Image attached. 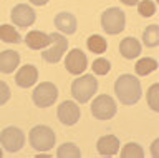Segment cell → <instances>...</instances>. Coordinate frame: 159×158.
I'll return each instance as SVG.
<instances>
[{"label":"cell","instance_id":"cell-1","mask_svg":"<svg viewBox=\"0 0 159 158\" xmlns=\"http://www.w3.org/2000/svg\"><path fill=\"white\" fill-rule=\"evenodd\" d=\"M114 93H116L119 103L134 105V103L141 100V95H143L141 83H139L136 77L129 75V73H123L114 82Z\"/></svg>","mask_w":159,"mask_h":158},{"label":"cell","instance_id":"cell-2","mask_svg":"<svg viewBox=\"0 0 159 158\" xmlns=\"http://www.w3.org/2000/svg\"><path fill=\"white\" fill-rule=\"evenodd\" d=\"M98 92V80L93 77V73L78 77L71 83V95L78 103H86L91 100V97Z\"/></svg>","mask_w":159,"mask_h":158},{"label":"cell","instance_id":"cell-3","mask_svg":"<svg viewBox=\"0 0 159 158\" xmlns=\"http://www.w3.org/2000/svg\"><path fill=\"white\" fill-rule=\"evenodd\" d=\"M55 141H57V135L47 125H37L30 130V145L38 153L52 150Z\"/></svg>","mask_w":159,"mask_h":158},{"label":"cell","instance_id":"cell-4","mask_svg":"<svg viewBox=\"0 0 159 158\" xmlns=\"http://www.w3.org/2000/svg\"><path fill=\"white\" fill-rule=\"evenodd\" d=\"M126 25V15L121 8L118 7H109L103 12L101 15V27L103 30L109 35H118L124 30Z\"/></svg>","mask_w":159,"mask_h":158},{"label":"cell","instance_id":"cell-5","mask_svg":"<svg viewBox=\"0 0 159 158\" xmlns=\"http://www.w3.org/2000/svg\"><path fill=\"white\" fill-rule=\"evenodd\" d=\"M116 102L109 95H98L91 103V115L96 120H111L116 115Z\"/></svg>","mask_w":159,"mask_h":158},{"label":"cell","instance_id":"cell-6","mask_svg":"<svg viewBox=\"0 0 159 158\" xmlns=\"http://www.w3.org/2000/svg\"><path fill=\"white\" fill-rule=\"evenodd\" d=\"M33 103L40 108H48L52 107L58 98V88L52 82H43L33 90L32 93Z\"/></svg>","mask_w":159,"mask_h":158},{"label":"cell","instance_id":"cell-7","mask_svg":"<svg viewBox=\"0 0 159 158\" xmlns=\"http://www.w3.org/2000/svg\"><path fill=\"white\" fill-rule=\"evenodd\" d=\"M0 145L8 153H17L25 145V133L17 127H7L0 133Z\"/></svg>","mask_w":159,"mask_h":158},{"label":"cell","instance_id":"cell-8","mask_svg":"<svg viewBox=\"0 0 159 158\" xmlns=\"http://www.w3.org/2000/svg\"><path fill=\"white\" fill-rule=\"evenodd\" d=\"M50 38H52V48H48V50H45L42 53L43 60L48 62V63H58L61 60L63 53L66 52L68 48V40L65 38L61 33H50Z\"/></svg>","mask_w":159,"mask_h":158},{"label":"cell","instance_id":"cell-9","mask_svg":"<svg viewBox=\"0 0 159 158\" xmlns=\"http://www.w3.org/2000/svg\"><path fill=\"white\" fill-rule=\"evenodd\" d=\"M10 18H12L13 25L27 28V27H30V25H33V23H35L37 15H35V10L32 7L25 5V3H18V5H15L12 8V12H10Z\"/></svg>","mask_w":159,"mask_h":158},{"label":"cell","instance_id":"cell-10","mask_svg":"<svg viewBox=\"0 0 159 158\" xmlns=\"http://www.w3.org/2000/svg\"><path fill=\"white\" fill-rule=\"evenodd\" d=\"M57 115H58V120L61 122L63 125L71 127V125H75V123L80 120V117H81V110H80V107L75 102L65 100L63 103H60Z\"/></svg>","mask_w":159,"mask_h":158},{"label":"cell","instance_id":"cell-11","mask_svg":"<svg viewBox=\"0 0 159 158\" xmlns=\"http://www.w3.org/2000/svg\"><path fill=\"white\" fill-rule=\"evenodd\" d=\"M65 67H66L68 73H71V75H80V73H83L84 70H86L88 58L80 48H73V50L66 55Z\"/></svg>","mask_w":159,"mask_h":158},{"label":"cell","instance_id":"cell-12","mask_svg":"<svg viewBox=\"0 0 159 158\" xmlns=\"http://www.w3.org/2000/svg\"><path fill=\"white\" fill-rule=\"evenodd\" d=\"M37 80H38V70L35 65H23L15 75V82L22 88H28L35 85Z\"/></svg>","mask_w":159,"mask_h":158},{"label":"cell","instance_id":"cell-13","mask_svg":"<svg viewBox=\"0 0 159 158\" xmlns=\"http://www.w3.org/2000/svg\"><path fill=\"white\" fill-rule=\"evenodd\" d=\"M96 150L101 156H113L119 151V138L114 135H104L96 141Z\"/></svg>","mask_w":159,"mask_h":158},{"label":"cell","instance_id":"cell-14","mask_svg":"<svg viewBox=\"0 0 159 158\" xmlns=\"http://www.w3.org/2000/svg\"><path fill=\"white\" fill-rule=\"evenodd\" d=\"M55 27L58 28L61 33L66 35H73L76 32V17L70 12H60L55 17Z\"/></svg>","mask_w":159,"mask_h":158},{"label":"cell","instance_id":"cell-15","mask_svg":"<svg viewBox=\"0 0 159 158\" xmlns=\"http://www.w3.org/2000/svg\"><path fill=\"white\" fill-rule=\"evenodd\" d=\"M20 63V55L15 50H3L0 53V72L2 73H13V70Z\"/></svg>","mask_w":159,"mask_h":158},{"label":"cell","instance_id":"cell-16","mask_svg":"<svg viewBox=\"0 0 159 158\" xmlns=\"http://www.w3.org/2000/svg\"><path fill=\"white\" fill-rule=\"evenodd\" d=\"M25 43H27V47L33 48V50H40V48H45L47 45H50V43H52V38H50V35L45 32L32 30V32L27 33V37H25Z\"/></svg>","mask_w":159,"mask_h":158},{"label":"cell","instance_id":"cell-17","mask_svg":"<svg viewBox=\"0 0 159 158\" xmlns=\"http://www.w3.org/2000/svg\"><path fill=\"white\" fill-rule=\"evenodd\" d=\"M119 52H121V55L124 58L133 60V58L139 57V53H141V43H139V40H136L134 37H126L121 43H119Z\"/></svg>","mask_w":159,"mask_h":158},{"label":"cell","instance_id":"cell-18","mask_svg":"<svg viewBox=\"0 0 159 158\" xmlns=\"http://www.w3.org/2000/svg\"><path fill=\"white\" fill-rule=\"evenodd\" d=\"M0 40H3L7 43H20L22 42V37H20V33L15 30L13 25L3 23V25H0Z\"/></svg>","mask_w":159,"mask_h":158},{"label":"cell","instance_id":"cell-19","mask_svg":"<svg viewBox=\"0 0 159 158\" xmlns=\"http://www.w3.org/2000/svg\"><path fill=\"white\" fill-rule=\"evenodd\" d=\"M86 47H88V50L93 52V53H104L108 48V42H106V38L101 37V35H91L86 40Z\"/></svg>","mask_w":159,"mask_h":158},{"label":"cell","instance_id":"cell-20","mask_svg":"<svg viewBox=\"0 0 159 158\" xmlns=\"http://www.w3.org/2000/svg\"><path fill=\"white\" fill-rule=\"evenodd\" d=\"M156 68H157V62L154 60V58L146 57V58H141V60H138L136 67H134V70H136L138 75L146 77V75H149L151 72L156 70Z\"/></svg>","mask_w":159,"mask_h":158},{"label":"cell","instance_id":"cell-21","mask_svg":"<svg viewBox=\"0 0 159 158\" xmlns=\"http://www.w3.org/2000/svg\"><path fill=\"white\" fill-rule=\"evenodd\" d=\"M143 42L146 47H157L159 45V27L157 25H149L143 32Z\"/></svg>","mask_w":159,"mask_h":158},{"label":"cell","instance_id":"cell-22","mask_svg":"<svg viewBox=\"0 0 159 158\" xmlns=\"http://www.w3.org/2000/svg\"><path fill=\"white\" fill-rule=\"evenodd\" d=\"M57 156L58 158H80L81 156V151H80V148L75 145V143L66 141V143H63L61 146H58Z\"/></svg>","mask_w":159,"mask_h":158},{"label":"cell","instance_id":"cell-23","mask_svg":"<svg viewBox=\"0 0 159 158\" xmlns=\"http://www.w3.org/2000/svg\"><path fill=\"white\" fill-rule=\"evenodd\" d=\"M121 156L123 158H143L144 150H143L141 145H138V143H128V145L123 146Z\"/></svg>","mask_w":159,"mask_h":158},{"label":"cell","instance_id":"cell-24","mask_svg":"<svg viewBox=\"0 0 159 158\" xmlns=\"http://www.w3.org/2000/svg\"><path fill=\"white\" fill-rule=\"evenodd\" d=\"M138 5V12L141 17H152L156 13V5H154L152 0H141V2L136 3Z\"/></svg>","mask_w":159,"mask_h":158},{"label":"cell","instance_id":"cell-25","mask_svg":"<svg viewBox=\"0 0 159 158\" xmlns=\"http://www.w3.org/2000/svg\"><path fill=\"white\" fill-rule=\"evenodd\" d=\"M157 92H159V85H157V83L151 85V88L148 90V103H149V107H151L154 112H159V100H157L159 93Z\"/></svg>","mask_w":159,"mask_h":158},{"label":"cell","instance_id":"cell-26","mask_svg":"<svg viewBox=\"0 0 159 158\" xmlns=\"http://www.w3.org/2000/svg\"><path fill=\"white\" fill-rule=\"evenodd\" d=\"M109 70H111V63L106 58H96L93 62V72L96 75H106Z\"/></svg>","mask_w":159,"mask_h":158},{"label":"cell","instance_id":"cell-27","mask_svg":"<svg viewBox=\"0 0 159 158\" xmlns=\"http://www.w3.org/2000/svg\"><path fill=\"white\" fill-rule=\"evenodd\" d=\"M10 97H12V92H10V87L7 85L5 82L0 80V107L5 105L8 100H10Z\"/></svg>","mask_w":159,"mask_h":158},{"label":"cell","instance_id":"cell-28","mask_svg":"<svg viewBox=\"0 0 159 158\" xmlns=\"http://www.w3.org/2000/svg\"><path fill=\"white\" fill-rule=\"evenodd\" d=\"M30 2H32L33 5H37V7H42V5H47L48 0H30Z\"/></svg>","mask_w":159,"mask_h":158},{"label":"cell","instance_id":"cell-29","mask_svg":"<svg viewBox=\"0 0 159 158\" xmlns=\"http://www.w3.org/2000/svg\"><path fill=\"white\" fill-rule=\"evenodd\" d=\"M121 2L124 3V5H128V7H133V5H136L139 0H121Z\"/></svg>","mask_w":159,"mask_h":158},{"label":"cell","instance_id":"cell-30","mask_svg":"<svg viewBox=\"0 0 159 158\" xmlns=\"http://www.w3.org/2000/svg\"><path fill=\"white\" fill-rule=\"evenodd\" d=\"M156 146H157V140H156V141L152 143V155H154V156L157 155V151H156Z\"/></svg>","mask_w":159,"mask_h":158},{"label":"cell","instance_id":"cell-31","mask_svg":"<svg viewBox=\"0 0 159 158\" xmlns=\"http://www.w3.org/2000/svg\"><path fill=\"white\" fill-rule=\"evenodd\" d=\"M2 155H3V151H2V148H0V158H2Z\"/></svg>","mask_w":159,"mask_h":158}]
</instances>
